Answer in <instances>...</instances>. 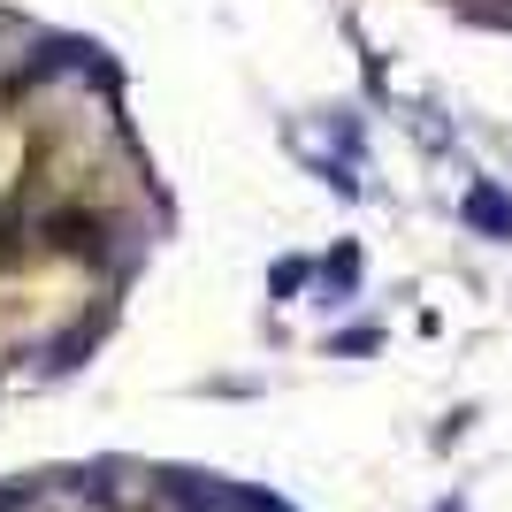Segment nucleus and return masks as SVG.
Segmentation results:
<instances>
[{
    "mask_svg": "<svg viewBox=\"0 0 512 512\" xmlns=\"http://www.w3.org/2000/svg\"><path fill=\"white\" fill-rule=\"evenodd\" d=\"M23 512H69V505H23Z\"/></svg>",
    "mask_w": 512,
    "mask_h": 512,
    "instance_id": "nucleus-1",
    "label": "nucleus"
}]
</instances>
